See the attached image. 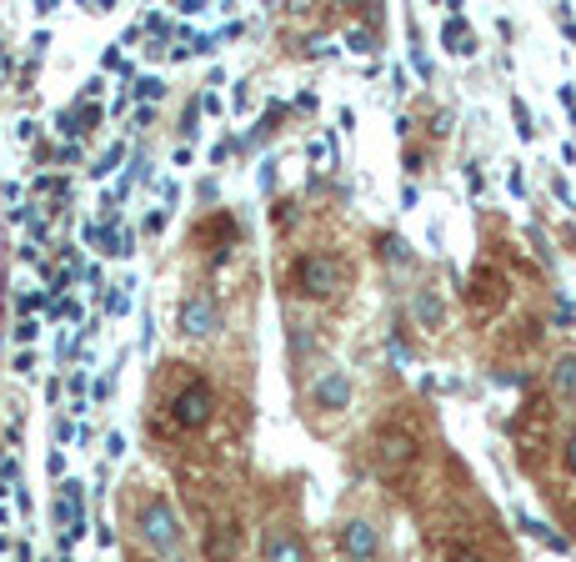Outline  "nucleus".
I'll return each mask as SVG.
<instances>
[{"label":"nucleus","instance_id":"obj_10","mask_svg":"<svg viewBox=\"0 0 576 562\" xmlns=\"http://www.w3.org/2000/svg\"><path fill=\"white\" fill-rule=\"evenodd\" d=\"M406 317H412L416 332H447V297L431 287V282H422V287H412V297H406Z\"/></svg>","mask_w":576,"mask_h":562},{"label":"nucleus","instance_id":"obj_2","mask_svg":"<svg viewBox=\"0 0 576 562\" xmlns=\"http://www.w3.org/2000/svg\"><path fill=\"white\" fill-rule=\"evenodd\" d=\"M371 457H377V472L391 482L412 478L416 462H422V437H416L406 422H381L377 432H371Z\"/></svg>","mask_w":576,"mask_h":562},{"label":"nucleus","instance_id":"obj_8","mask_svg":"<svg viewBox=\"0 0 576 562\" xmlns=\"http://www.w3.org/2000/svg\"><path fill=\"white\" fill-rule=\"evenodd\" d=\"M261 562H316V558H311L307 532L276 517V523L261 527Z\"/></svg>","mask_w":576,"mask_h":562},{"label":"nucleus","instance_id":"obj_1","mask_svg":"<svg viewBox=\"0 0 576 562\" xmlns=\"http://www.w3.org/2000/svg\"><path fill=\"white\" fill-rule=\"evenodd\" d=\"M286 291L307 301H336L342 291H352V262L342 252H296L281 272Z\"/></svg>","mask_w":576,"mask_h":562},{"label":"nucleus","instance_id":"obj_6","mask_svg":"<svg viewBox=\"0 0 576 562\" xmlns=\"http://www.w3.org/2000/svg\"><path fill=\"white\" fill-rule=\"evenodd\" d=\"M176 326H181V336H191V342H211V336L221 332V301H216L206 287L186 291V297H181V311H176Z\"/></svg>","mask_w":576,"mask_h":562},{"label":"nucleus","instance_id":"obj_19","mask_svg":"<svg viewBox=\"0 0 576 562\" xmlns=\"http://www.w3.org/2000/svg\"><path fill=\"white\" fill-rule=\"evenodd\" d=\"M406 171H422V146H406Z\"/></svg>","mask_w":576,"mask_h":562},{"label":"nucleus","instance_id":"obj_7","mask_svg":"<svg viewBox=\"0 0 576 562\" xmlns=\"http://www.w3.org/2000/svg\"><path fill=\"white\" fill-rule=\"evenodd\" d=\"M336 552H342V562H381V527L371 517H342Z\"/></svg>","mask_w":576,"mask_h":562},{"label":"nucleus","instance_id":"obj_17","mask_svg":"<svg viewBox=\"0 0 576 562\" xmlns=\"http://www.w3.org/2000/svg\"><path fill=\"white\" fill-rule=\"evenodd\" d=\"M562 472L576 482V427L566 432V443H562Z\"/></svg>","mask_w":576,"mask_h":562},{"label":"nucleus","instance_id":"obj_11","mask_svg":"<svg viewBox=\"0 0 576 562\" xmlns=\"http://www.w3.org/2000/svg\"><path fill=\"white\" fill-rule=\"evenodd\" d=\"M235 542H241V523L235 517H211V527H206V562H231Z\"/></svg>","mask_w":576,"mask_h":562},{"label":"nucleus","instance_id":"obj_14","mask_svg":"<svg viewBox=\"0 0 576 562\" xmlns=\"http://www.w3.org/2000/svg\"><path fill=\"white\" fill-rule=\"evenodd\" d=\"M377 256H381L387 266H412V262H416L412 246H406L396 231H381V237H377Z\"/></svg>","mask_w":576,"mask_h":562},{"label":"nucleus","instance_id":"obj_18","mask_svg":"<svg viewBox=\"0 0 576 562\" xmlns=\"http://www.w3.org/2000/svg\"><path fill=\"white\" fill-rule=\"evenodd\" d=\"M521 527H531V532H537V538L546 542V548H552V552H566V538H562V532H546V527H541V523H521Z\"/></svg>","mask_w":576,"mask_h":562},{"label":"nucleus","instance_id":"obj_4","mask_svg":"<svg viewBox=\"0 0 576 562\" xmlns=\"http://www.w3.org/2000/svg\"><path fill=\"white\" fill-rule=\"evenodd\" d=\"M216 408H221V397H216V387L206 377H186L176 392L165 397V412H171V422L181 432H206L216 422Z\"/></svg>","mask_w":576,"mask_h":562},{"label":"nucleus","instance_id":"obj_3","mask_svg":"<svg viewBox=\"0 0 576 562\" xmlns=\"http://www.w3.org/2000/svg\"><path fill=\"white\" fill-rule=\"evenodd\" d=\"M136 538L151 552H161V558H176L181 542H186V527H181V513L171 507V497L151 492V497L136 503Z\"/></svg>","mask_w":576,"mask_h":562},{"label":"nucleus","instance_id":"obj_13","mask_svg":"<svg viewBox=\"0 0 576 562\" xmlns=\"http://www.w3.org/2000/svg\"><path fill=\"white\" fill-rule=\"evenodd\" d=\"M235 237H241V227H235L231 211H216L211 221H200V227H196V246H206V241H221V252H231Z\"/></svg>","mask_w":576,"mask_h":562},{"label":"nucleus","instance_id":"obj_16","mask_svg":"<svg viewBox=\"0 0 576 562\" xmlns=\"http://www.w3.org/2000/svg\"><path fill=\"white\" fill-rule=\"evenodd\" d=\"M436 552H441V562H486L482 548H471V542H461V538H447Z\"/></svg>","mask_w":576,"mask_h":562},{"label":"nucleus","instance_id":"obj_12","mask_svg":"<svg viewBox=\"0 0 576 562\" xmlns=\"http://www.w3.org/2000/svg\"><path fill=\"white\" fill-rule=\"evenodd\" d=\"M546 387H552L556 402H576V352H562V357L546 367Z\"/></svg>","mask_w":576,"mask_h":562},{"label":"nucleus","instance_id":"obj_9","mask_svg":"<svg viewBox=\"0 0 576 562\" xmlns=\"http://www.w3.org/2000/svg\"><path fill=\"white\" fill-rule=\"evenodd\" d=\"M506 297H511V276L502 272V266H492V262H482L476 272H471V287H466V301L476 311H496V307H506Z\"/></svg>","mask_w":576,"mask_h":562},{"label":"nucleus","instance_id":"obj_5","mask_svg":"<svg viewBox=\"0 0 576 562\" xmlns=\"http://www.w3.org/2000/svg\"><path fill=\"white\" fill-rule=\"evenodd\" d=\"M352 392H356L352 371L346 367H321L316 377H311V387H307V402H311L316 417H342V412L352 408Z\"/></svg>","mask_w":576,"mask_h":562},{"label":"nucleus","instance_id":"obj_15","mask_svg":"<svg viewBox=\"0 0 576 562\" xmlns=\"http://www.w3.org/2000/svg\"><path fill=\"white\" fill-rule=\"evenodd\" d=\"M441 36L451 41V50H457V56H471V25H461V11L457 5H447V25H441Z\"/></svg>","mask_w":576,"mask_h":562}]
</instances>
